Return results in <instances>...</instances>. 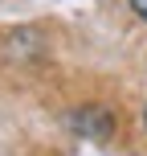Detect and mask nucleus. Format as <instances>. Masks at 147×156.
<instances>
[{
	"mask_svg": "<svg viewBox=\"0 0 147 156\" xmlns=\"http://www.w3.org/2000/svg\"><path fill=\"white\" fill-rule=\"evenodd\" d=\"M70 127H74L78 136H86V140H94V144H106L110 136H115V119H110V111H102V107L74 111V115H70Z\"/></svg>",
	"mask_w": 147,
	"mask_h": 156,
	"instance_id": "1",
	"label": "nucleus"
},
{
	"mask_svg": "<svg viewBox=\"0 0 147 156\" xmlns=\"http://www.w3.org/2000/svg\"><path fill=\"white\" fill-rule=\"evenodd\" d=\"M131 8H135V16H139V21H147V0H131Z\"/></svg>",
	"mask_w": 147,
	"mask_h": 156,
	"instance_id": "2",
	"label": "nucleus"
},
{
	"mask_svg": "<svg viewBox=\"0 0 147 156\" xmlns=\"http://www.w3.org/2000/svg\"><path fill=\"white\" fill-rule=\"evenodd\" d=\"M143 123H147V111H143Z\"/></svg>",
	"mask_w": 147,
	"mask_h": 156,
	"instance_id": "3",
	"label": "nucleus"
}]
</instances>
